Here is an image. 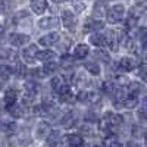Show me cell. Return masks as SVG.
I'll list each match as a JSON object with an SVG mask.
<instances>
[{
    "label": "cell",
    "mask_w": 147,
    "mask_h": 147,
    "mask_svg": "<svg viewBox=\"0 0 147 147\" xmlns=\"http://www.w3.org/2000/svg\"><path fill=\"white\" fill-rule=\"evenodd\" d=\"M122 121H124V119H122L121 115H116V113H112V112H106L105 116L100 121V129L107 132V131H110L112 128L121 125Z\"/></svg>",
    "instance_id": "cell-1"
},
{
    "label": "cell",
    "mask_w": 147,
    "mask_h": 147,
    "mask_svg": "<svg viewBox=\"0 0 147 147\" xmlns=\"http://www.w3.org/2000/svg\"><path fill=\"white\" fill-rule=\"evenodd\" d=\"M106 15L110 24H118L125 18V7L122 5H113L106 10Z\"/></svg>",
    "instance_id": "cell-2"
},
{
    "label": "cell",
    "mask_w": 147,
    "mask_h": 147,
    "mask_svg": "<svg viewBox=\"0 0 147 147\" xmlns=\"http://www.w3.org/2000/svg\"><path fill=\"white\" fill-rule=\"evenodd\" d=\"M53 131H52V125L49 124V122H40L38 125H37V129H35V137L38 140H47V137L50 136Z\"/></svg>",
    "instance_id": "cell-3"
},
{
    "label": "cell",
    "mask_w": 147,
    "mask_h": 147,
    "mask_svg": "<svg viewBox=\"0 0 147 147\" xmlns=\"http://www.w3.org/2000/svg\"><path fill=\"white\" fill-rule=\"evenodd\" d=\"M138 65H140V63H138V60H137V59H134V57H122V59L119 60V63H118L119 69H121V71H124V72L134 71Z\"/></svg>",
    "instance_id": "cell-4"
},
{
    "label": "cell",
    "mask_w": 147,
    "mask_h": 147,
    "mask_svg": "<svg viewBox=\"0 0 147 147\" xmlns=\"http://www.w3.org/2000/svg\"><path fill=\"white\" fill-rule=\"evenodd\" d=\"M59 40H60V35L57 32H49V34L41 37L38 40V43L44 47H50V46H55L56 43H59Z\"/></svg>",
    "instance_id": "cell-5"
},
{
    "label": "cell",
    "mask_w": 147,
    "mask_h": 147,
    "mask_svg": "<svg viewBox=\"0 0 147 147\" xmlns=\"http://www.w3.org/2000/svg\"><path fill=\"white\" fill-rule=\"evenodd\" d=\"M37 55H38V49H37L35 44H31L28 46L25 50L22 52V57L27 63H32L34 60H37Z\"/></svg>",
    "instance_id": "cell-6"
},
{
    "label": "cell",
    "mask_w": 147,
    "mask_h": 147,
    "mask_svg": "<svg viewBox=\"0 0 147 147\" xmlns=\"http://www.w3.org/2000/svg\"><path fill=\"white\" fill-rule=\"evenodd\" d=\"M30 35L27 34H12L9 37V41L12 46H15V47H21V46H25L30 43Z\"/></svg>",
    "instance_id": "cell-7"
},
{
    "label": "cell",
    "mask_w": 147,
    "mask_h": 147,
    "mask_svg": "<svg viewBox=\"0 0 147 147\" xmlns=\"http://www.w3.org/2000/svg\"><path fill=\"white\" fill-rule=\"evenodd\" d=\"M62 21H63V25L68 28V30H74L75 28V13L72 10H62Z\"/></svg>",
    "instance_id": "cell-8"
},
{
    "label": "cell",
    "mask_w": 147,
    "mask_h": 147,
    "mask_svg": "<svg viewBox=\"0 0 147 147\" xmlns=\"http://www.w3.org/2000/svg\"><path fill=\"white\" fill-rule=\"evenodd\" d=\"M59 25V21L56 16H47V18H43L38 21V27L41 30H53Z\"/></svg>",
    "instance_id": "cell-9"
},
{
    "label": "cell",
    "mask_w": 147,
    "mask_h": 147,
    "mask_svg": "<svg viewBox=\"0 0 147 147\" xmlns=\"http://www.w3.org/2000/svg\"><path fill=\"white\" fill-rule=\"evenodd\" d=\"M105 37V47H109L110 50H116L118 49V40H116V35L113 31H107L106 34H103Z\"/></svg>",
    "instance_id": "cell-10"
},
{
    "label": "cell",
    "mask_w": 147,
    "mask_h": 147,
    "mask_svg": "<svg viewBox=\"0 0 147 147\" xmlns=\"http://www.w3.org/2000/svg\"><path fill=\"white\" fill-rule=\"evenodd\" d=\"M16 99H18V91L15 88H9L5 93V105L7 106V109L16 105Z\"/></svg>",
    "instance_id": "cell-11"
},
{
    "label": "cell",
    "mask_w": 147,
    "mask_h": 147,
    "mask_svg": "<svg viewBox=\"0 0 147 147\" xmlns=\"http://www.w3.org/2000/svg\"><path fill=\"white\" fill-rule=\"evenodd\" d=\"M46 146L47 147H62V138H60V134L57 131L52 132L50 136L46 140Z\"/></svg>",
    "instance_id": "cell-12"
},
{
    "label": "cell",
    "mask_w": 147,
    "mask_h": 147,
    "mask_svg": "<svg viewBox=\"0 0 147 147\" xmlns=\"http://www.w3.org/2000/svg\"><path fill=\"white\" fill-rule=\"evenodd\" d=\"M88 53H90V49L87 44H78L75 47V50H74V57L78 60H82L88 56Z\"/></svg>",
    "instance_id": "cell-13"
},
{
    "label": "cell",
    "mask_w": 147,
    "mask_h": 147,
    "mask_svg": "<svg viewBox=\"0 0 147 147\" xmlns=\"http://www.w3.org/2000/svg\"><path fill=\"white\" fill-rule=\"evenodd\" d=\"M55 57H56V53L52 50H43V52H38V55H37V60H40L43 63L55 62Z\"/></svg>",
    "instance_id": "cell-14"
},
{
    "label": "cell",
    "mask_w": 147,
    "mask_h": 147,
    "mask_svg": "<svg viewBox=\"0 0 147 147\" xmlns=\"http://www.w3.org/2000/svg\"><path fill=\"white\" fill-rule=\"evenodd\" d=\"M65 141L68 146L71 147H81L84 144V140L81 136H78V134H68V136L65 137Z\"/></svg>",
    "instance_id": "cell-15"
},
{
    "label": "cell",
    "mask_w": 147,
    "mask_h": 147,
    "mask_svg": "<svg viewBox=\"0 0 147 147\" xmlns=\"http://www.w3.org/2000/svg\"><path fill=\"white\" fill-rule=\"evenodd\" d=\"M144 85L141 82H129L128 84V96L138 97L140 93H144Z\"/></svg>",
    "instance_id": "cell-16"
},
{
    "label": "cell",
    "mask_w": 147,
    "mask_h": 147,
    "mask_svg": "<svg viewBox=\"0 0 147 147\" xmlns=\"http://www.w3.org/2000/svg\"><path fill=\"white\" fill-rule=\"evenodd\" d=\"M47 6L49 5H47L46 0H34V2H31V9H32L34 13H37V15H41L43 12H46Z\"/></svg>",
    "instance_id": "cell-17"
},
{
    "label": "cell",
    "mask_w": 147,
    "mask_h": 147,
    "mask_svg": "<svg viewBox=\"0 0 147 147\" xmlns=\"http://www.w3.org/2000/svg\"><path fill=\"white\" fill-rule=\"evenodd\" d=\"M106 5L105 3H100V2H97L94 5V9H93V16L97 18V21H102L100 18H103L106 15Z\"/></svg>",
    "instance_id": "cell-18"
},
{
    "label": "cell",
    "mask_w": 147,
    "mask_h": 147,
    "mask_svg": "<svg viewBox=\"0 0 147 147\" xmlns=\"http://www.w3.org/2000/svg\"><path fill=\"white\" fill-rule=\"evenodd\" d=\"M105 28V22L103 21H91L85 25V31H100Z\"/></svg>",
    "instance_id": "cell-19"
},
{
    "label": "cell",
    "mask_w": 147,
    "mask_h": 147,
    "mask_svg": "<svg viewBox=\"0 0 147 147\" xmlns=\"http://www.w3.org/2000/svg\"><path fill=\"white\" fill-rule=\"evenodd\" d=\"M13 68L9 66V65H2L0 66V77H2V80H9L12 75H13Z\"/></svg>",
    "instance_id": "cell-20"
},
{
    "label": "cell",
    "mask_w": 147,
    "mask_h": 147,
    "mask_svg": "<svg viewBox=\"0 0 147 147\" xmlns=\"http://www.w3.org/2000/svg\"><path fill=\"white\" fill-rule=\"evenodd\" d=\"M9 113L13 118H22L25 110H24V106H21V105H13L12 107H9Z\"/></svg>",
    "instance_id": "cell-21"
},
{
    "label": "cell",
    "mask_w": 147,
    "mask_h": 147,
    "mask_svg": "<svg viewBox=\"0 0 147 147\" xmlns=\"http://www.w3.org/2000/svg\"><path fill=\"white\" fill-rule=\"evenodd\" d=\"M94 56L99 59V60H102V62H105V63H109L110 62V55L106 50H103V49H97V50L94 52Z\"/></svg>",
    "instance_id": "cell-22"
},
{
    "label": "cell",
    "mask_w": 147,
    "mask_h": 147,
    "mask_svg": "<svg viewBox=\"0 0 147 147\" xmlns=\"http://www.w3.org/2000/svg\"><path fill=\"white\" fill-rule=\"evenodd\" d=\"M90 43L97 46V47H102V46L105 47V37H103V34H93V35H90Z\"/></svg>",
    "instance_id": "cell-23"
},
{
    "label": "cell",
    "mask_w": 147,
    "mask_h": 147,
    "mask_svg": "<svg viewBox=\"0 0 147 147\" xmlns=\"http://www.w3.org/2000/svg\"><path fill=\"white\" fill-rule=\"evenodd\" d=\"M138 105V97H134V96H127L125 102L122 103V107H127V109H132Z\"/></svg>",
    "instance_id": "cell-24"
},
{
    "label": "cell",
    "mask_w": 147,
    "mask_h": 147,
    "mask_svg": "<svg viewBox=\"0 0 147 147\" xmlns=\"http://www.w3.org/2000/svg\"><path fill=\"white\" fill-rule=\"evenodd\" d=\"M85 69H87L91 75H94V77H97L100 74V66L97 65L96 62H88V63H85Z\"/></svg>",
    "instance_id": "cell-25"
},
{
    "label": "cell",
    "mask_w": 147,
    "mask_h": 147,
    "mask_svg": "<svg viewBox=\"0 0 147 147\" xmlns=\"http://www.w3.org/2000/svg\"><path fill=\"white\" fill-rule=\"evenodd\" d=\"M131 134H132V137L134 138H143L144 136H146V131H144V128H141L140 125H134L132 127V129H131Z\"/></svg>",
    "instance_id": "cell-26"
},
{
    "label": "cell",
    "mask_w": 147,
    "mask_h": 147,
    "mask_svg": "<svg viewBox=\"0 0 147 147\" xmlns=\"http://www.w3.org/2000/svg\"><path fill=\"white\" fill-rule=\"evenodd\" d=\"M137 75H138L143 81L147 82V63H146V62H144V63H140V65L137 66Z\"/></svg>",
    "instance_id": "cell-27"
},
{
    "label": "cell",
    "mask_w": 147,
    "mask_h": 147,
    "mask_svg": "<svg viewBox=\"0 0 147 147\" xmlns=\"http://www.w3.org/2000/svg\"><path fill=\"white\" fill-rule=\"evenodd\" d=\"M25 90H27V93L35 96L37 91H38V85H37V82H34V81H28V82H25Z\"/></svg>",
    "instance_id": "cell-28"
},
{
    "label": "cell",
    "mask_w": 147,
    "mask_h": 147,
    "mask_svg": "<svg viewBox=\"0 0 147 147\" xmlns=\"http://www.w3.org/2000/svg\"><path fill=\"white\" fill-rule=\"evenodd\" d=\"M100 99H102V94L94 93V91H88V100H87V103H93V105H96V103H99V102H100Z\"/></svg>",
    "instance_id": "cell-29"
},
{
    "label": "cell",
    "mask_w": 147,
    "mask_h": 147,
    "mask_svg": "<svg viewBox=\"0 0 147 147\" xmlns=\"http://www.w3.org/2000/svg\"><path fill=\"white\" fill-rule=\"evenodd\" d=\"M56 69H57V63H55V62L46 63V65H44V68H43V71H44L46 75H50V74H55V72H56Z\"/></svg>",
    "instance_id": "cell-30"
},
{
    "label": "cell",
    "mask_w": 147,
    "mask_h": 147,
    "mask_svg": "<svg viewBox=\"0 0 147 147\" xmlns=\"http://www.w3.org/2000/svg\"><path fill=\"white\" fill-rule=\"evenodd\" d=\"M60 63H62L63 68H68V69H69V66L74 63V59H72L69 55L65 53V55H62V57H60Z\"/></svg>",
    "instance_id": "cell-31"
},
{
    "label": "cell",
    "mask_w": 147,
    "mask_h": 147,
    "mask_svg": "<svg viewBox=\"0 0 147 147\" xmlns=\"http://www.w3.org/2000/svg\"><path fill=\"white\" fill-rule=\"evenodd\" d=\"M52 88L53 90H56V93L60 90V88H62V85H63V82H62V78H60V77H55L53 80H52Z\"/></svg>",
    "instance_id": "cell-32"
},
{
    "label": "cell",
    "mask_w": 147,
    "mask_h": 147,
    "mask_svg": "<svg viewBox=\"0 0 147 147\" xmlns=\"http://www.w3.org/2000/svg\"><path fill=\"white\" fill-rule=\"evenodd\" d=\"M138 35H140V40L143 41V44H146L147 43V28H140Z\"/></svg>",
    "instance_id": "cell-33"
},
{
    "label": "cell",
    "mask_w": 147,
    "mask_h": 147,
    "mask_svg": "<svg viewBox=\"0 0 147 147\" xmlns=\"http://www.w3.org/2000/svg\"><path fill=\"white\" fill-rule=\"evenodd\" d=\"M137 118H138L141 122H147V110L140 109L138 112H137Z\"/></svg>",
    "instance_id": "cell-34"
},
{
    "label": "cell",
    "mask_w": 147,
    "mask_h": 147,
    "mask_svg": "<svg viewBox=\"0 0 147 147\" xmlns=\"http://www.w3.org/2000/svg\"><path fill=\"white\" fill-rule=\"evenodd\" d=\"M137 21H138V19H137L136 16L131 15V16L127 19V28H134V27H136V24H137Z\"/></svg>",
    "instance_id": "cell-35"
},
{
    "label": "cell",
    "mask_w": 147,
    "mask_h": 147,
    "mask_svg": "<svg viewBox=\"0 0 147 147\" xmlns=\"http://www.w3.org/2000/svg\"><path fill=\"white\" fill-rule=\"evenodd\" d=\"M16 75L18 77H24V75H25V74H27V69H25V66H24L22 63H19L18 66H16Z\"/></svg>",
    "instance_id": "cell-36"
},
{
    "label": "cell",
    "mask_w": 147,
    "mask_h": 147,
    "mask_svg": "<svg viewBox=\"0 0 147 147\" xmlns=\"http://www.w3.org/2000/svg\"><path fill=\"white\" fill-rule=\"evenodd\" d=\"M72 6H74V9H75V12H78V13L85 9V5H84V3H81V2H74V3H72Z\"/></svg>",
    "instance_id": "cell-37"
},
{
    "label": "cell",
    "mask_w": 147,
    "mask_h": 147,
    "mask_svg": "<svg viewBox=\"0 0 147 147\" xmlns=\"http://www.w3.org/2000/svg\"><path fill=\"white\" fill-rule=\"evenodd\" d=\"M115 81H116L118 84H129V80H128L125 75H118V77H115Z\"/></svg>",
    "instance_id": "cell-38"
},
{
    "label": "cell",
    "mask_w": 147,
    "mask_h": 147,
    "mask_svg": "<svg viewBox=\"0 0 147 147\" xmlns=\"http://www.w3.org/2000/svg\"><path fill=\"white\" fill-rule=\"evenodd\" d=\"M106 147H124L119 141H116V140H107L106 141Z\"/></svg>",
    "instance_id": "cell-39"
},
{
    "label": "cell",
    "mask_w": 147,
    "mask_h": 147,
    "mask_svg": "<svg viewBox=\"0 0 147 147\" xmlns=\"http://www.w3.org/2000/svg\"><path fill=\"white\" fill-rule=\"evenodd\" d=\"M6 12V3L3 0H0V13H5Z\"/></svg>",
    "instance_id": "cell-40"
},
{
    "label": "cell",
    "mask_w": 147,
    "mask_h": 147,
    "mask_svg": "<svg viewBox=\"0 0 147 147\" xmlns=\"http://www.w3.org/2000/svg\"><path fill=\"white\" fill-rule=\"evenodd\" d=\"M127 147H141L137 141H128L127 143Z\"/></svg>",
    "instance_id": "cell-41"
},
{
    "label": "cell",
    "mask_w": 147,
    "mask_h": 147,
    "mask_svg": "<svg viewBox=\"0 0 147 147\" xmlns=\"http://www.w3.org/2000/svg\"><path fill=\"white\" fill-rule=\"evenodd\" d=\"M141 109H144V110H147V96H144V99H143V102H141Z\"/></svg>",
    "instance_id": "cell-42"
},
{
    "label": "cell",
    "mask_w": 147,
    "mask_h": 147,
    "mask_svg": "<svg viewBox=\"0 0 147 147\" xmlns=\"http://www.w3.org/2000/svg\"><path fill=\"white\" fill-rule=\"evenodd\" d=\"M85 121H96L94 113H87V118H85Z\"/></svg>",
    "instance_id": "cell-43"
},
{
    "label": "cell",
    "mask_w": 147,
    "mask_h": 147,
    "mask_svg": "<svg viewBox=\"0 0 147 147\" xmlns=\"http://www.w3.org/2000/svg\"><path fill=\"white\" fill-rule=\"evenodd\" d=\"M3 30H5V28H3L2 25H0V34H2V32H3Z\"/></svg>",
    "instance_id": "cell-44"
},
{
    "label": "cell",
    "mask_w": 147,
    "mask_h": 147,
    "mask_svg": "<svg viewBox=\"0 0 147 147\" xmlns=\"http://www.w3.org/2000/svg\"><path fill=\"white\" fill-rule=\"evenodd\" d=\"M94 147H99V146H94Z\"/></svg>",
    "instance_id": "cell-45"
},
{
    "label": "cell",
    "mask_w": 147,
    "mask_h": 147,
    "mask_svg": "<svg viewBox=\"0 0 147 147\" xmlns=\"http://www.w3.org/2000/svg\"><path fill=\"white\" fill-rule=\"evenodd\" d=\"M146 7H147V6H146Z\"/></svg>",
    "instance_id": "cell-46"
}]
</instances>
